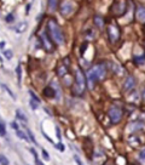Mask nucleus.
Returning <instances> with one entry per match:
<instances>
[{
	"label": "nucleus",
	"instance_id": "nucleus-1",
	"mask_svg": "<svg viewBox=\"0 0 145 165\" xmlns=\"http://www.w3.org/2000/svg\"><path fill=\"white\" fill-rule=\"evenodd\" d=\"M105 74H106V67H105L104 63H99V64L92 67L87 72V84H88V86L91 89H93L96 82L104 79Z\"/></svg>",
	"mask_w": 145,
	"mask_h": 165
},
{
	"label": "nucleus",
	"instance_id": "nucleus-2",
	"mask_svg": "<svg viewBox=\"0 0 145 165\" xmlns=\"http://www.w3.org/2000/svg\"><path fill=\"white\" fill-rule=\"evenodd\" d=\"M47 28L50 32V35L53 40L56 41L58 45H63L64 44V34H63L61 27L58 26V23L55 20H50L47 23Z\"/></svg>",
	"mask_w": 145,
	"mask_h": 165
},
{
	"label": "nucleus",
	"instance_id": "nucleus-3",
	"mask_svg": "<svg viewBox=\"0 0 145 165\" xmlns=\"http://www.w3.org/2000/svg\"><path fill=\"white\" fill-rule=\"evenodd\" d=\"M86 89V79L83 75L82 70L80 68H78L75 70V84L73 86V94L76 96H80L85 92Z\"/></svg>",
	"mask_w": 145,
	"mask_h": 165
},
{
	"label": "nucleus",
	"instance_id": "nucleus-4",
	"mask_svg": "<svg viewBox=\"0 0 145 165\" xmlns=\"http://www.w3.org/2000/svg\"><path fill=\"white\" fill-rule=\"evenodd\" d=\"M109 118L114 124H117L122 119V111L119 107H111L109 111Z\"/></svg>",
	"mask_w": 145,
	"mask_h": 165
},
{
	"label": "nucleus",
	"instance_id": "nucleus-5",
	"mask_svg": "<svg viewBox=\"0 0 145 165\" xmlns=\"http://www.w3.org/2000/svg\"><path fill=\"white\" fill-rule=\"evenodd\" d=\"M108 33H109V39L111 42H116L120 38V29L115 26V24H110L108 28Z\"/></svg>",
	"mask_w": 145,
	"mask_h": 165
},
{
	"label": "nucleus",
	"instance_id": "nucleus-6",
	"mask_svg": "<svg viewBox=\"0 0 145 165\" xmlns=\"http://www.w3.org/2000/svg\"><path fill=\"white\" fill-rule=\"evenodd\" d=\"M61 14L64 15V16H68V15H70L71 12H73V10H74V4L70 1V0H64L62 1V4H61Z\"/></svg>",
	"mask_w": 145,
	"mask_h": 165
},
{
	"label": "nucleus",
	"instance_id": "nucleus-7",
	"mask_svg": "<svg viewBox=\"0 0 145 165\" xmlns=\"http://www.w3.org/2000/svg\"><path fill=\"white\" fill-rule=\"evenodd\" d=\"M41 41H42V45H44V47H45V50L47 51V52H53V50H55V47H53V44H52V41L50 40V38H48V35L46 34V33H42L41 34Z\"/></svg>",
	"mask_w": 145,
	"mask_h": 165
},
{
	"label": "nucleus",
	"instance_id": "nucleus-8",
	"mask_svg": "<svg viewBox=\"0 0 145 165\" xmlns=\"http://www.w3.org/2000/svg\"><path fill=\"white\" fill-rule=\"evenodd\" d=\"M145 129V122H133L128 125V131L129 132H134V131H139V130H144Z\"/></svg>",
	"mask_w": 145,
	"mask_h": 165
},
{
	"label": "nucleus",
	"instance_id": "nucleus-9",
	"mask_svg": "<svg viewBox=\"0 0 145 165\" xmlns=\"http://www.w3.org/2000/svg\"><path fill=\"white\" fill-rule=\"evenodd\" d=\"M134 85H135V79H134V77H133V75H129V77H127L126 82H124V91H131V90L134 87Z\"/></svg>",
	"mask_w": 145,
	"mask_h": 165
},
{
	"label": "nucleus",
	"instance_id": "nucleus-10",
	"mask_svg": "<svg viewBox=\"0 0 145 165\" xmlns=\"http://www.w3.org/2000/svg\"><path fill=\"white\" fill-rule=\"evenodd\" d=\"M135 16H137V20L138 21H140V22H145V7L144 6H139V7L137 9Z\"/></svg>",
	"mask_w": 145,
	"mask_h": 165
},
{
	"label": "nucleus",
	"instance_id": "nucleus-11",
	"mask_svg": "<svg viewBox=\"0 0 145 165\" xmlns=\"http://www.w3.org/2000/svg\"><path fill=\"white\" fill-rule=\"evenodd\" d=\"M44 95H45V96H47V97H50V99L56 97V91H55L53 86L51 85V86L45 87V89H44Z\"/></svg>",
	"mask_w": 145,
	"mask_h": 165
},
{
	"label": "nucleus",
	"instance_id": "nucleus-12",
	"mask_svg": "<svg viewBox=\"0 0 145 165\" xmlns=\"http://www.w3.org/2000/svg\"><path fill=\"white\" fill-rule=\"evenodd\" d=\"M27 28H28V23L27 22H21L15 27V30H16V33H24L27 30Z\"/></svg>",
	"mask_w": 145,
	"mask_h": 165
},
{
	"label": "nucleus",
	"instance_id": "nucleus-13",
	"mask_svg": "<svg viewBox=\"0 0 145 165\" xmlns=\"http://www.w3.org/2000/svg\"><path fill=\"white\" fill-rule=\"evenodd\" d=\"M51 85L53 86V89H55V91H56V99H57V100H59V99H61V87H59L58 82H51Z\"/></svg>",
	"mask_w": 145,
	"mask_h": 165
},
{
	"label": "nucleus",
	"instance_id": "nucleus-14",
	"mask_svg": "<svg viewBox=\"0 0 145 165\" xmlns=\"http://www.w3.org/2000/svg\"><path fill=\"white\" fill-rule=\"evenodd\" d=\"M58 5V0H48V10L50 11H55L57 9Z\"/></svg>",
	"mask_w": 145,
	"mask_h": 165
},
{
	"label": "nucleus",
	"instance_id": "nucleus-15",
	"mask_svg": "<svg viewBox=\"0 0 145 165\" xmlns=\"http://www.w3.org/2000/svg\"><path fill=\"white\" fill-rule=\"evenodd\" d=\"M94 24L98 27V28H103V26H104V21H103V18L101 17V16H96L94 17Z\"/></svg>",
	"mask_w": 145,
	"mask_h": 165
},
{
	"label": "nucleus",
	"instance_id": "nucleus-16",
	"mask_svg": "<svg viewBox=\"0 0 145 165\" xmlns=\"http://www.w3.org/2000/svg\"><path fill=\"white\" fill-rule=\"evenodd\" d=\"M138 158H139V162H140L142 164H145V147L139 151V153H138Z\"/></svg>",
	"mask_w": 145,
	"mask_h": 165
},
{
	"label": "nucleus",
	"instance_id": "nucleus-17",
	"mask_svg": "<svg viewBox=\"0 0 145 165\" xmlns=\"http://www.w3.org/2000/svg\"><path fill=\"white\" fill-rule=\"evenodd\" d=\"M17 136L20 137V139H22V140H24V141H29V139L27 137V135H25V132H23V131H21V130H17Z\"/></svg>",
	"mask_w": 145,
	"mask_h": 165
},
{
	"label": "nucleus",
	"instance_id": "nucleus-18",
	"mask_svg": "<svg viewBox=\"0 0 145 165\" xmlns=\"http://www.w3.org/2000/svg\"><path fill=\"white\" fill-rule=\"evenodd\" d=\"M65 74H67V66H64V67L62 66V67L58 69V75H59V77H64Z\"/></svg>",
	"mask_w": 145,
	"mask_h": 165
},
{
	"label": "nucleus",
	"instance_id": "nucleus-19",
	"mask_svg": "<svg viewBox=\"0 0 145 165\" xmlns=\"http://www.w3.org/2000/svg\"><path fill=\"white\" fill-rule=\"evenodd\" d=\"M38 107H39V102L32 99V100H30V108L35 111V109H38Z\"/></svg>",
	"mask_w": 145,
	"mask_h": 165
},
{
	"label": "nucleus",
	"instance_id": "nucleus-20",
	"mask_svg": "<svg viewBox=\"0 0 145 165\" xmlns=\"http://www.w3.org/2000/svg\"><path fill=\"white\" fill-rule=\"evenodd\" d=\"M113 67H114V70H115L117 74H121V73L124 72V69H122L119 64H116V63H114V64H113Z\"/></svg>",
	"mask_w": 145,
	"mask_h": 165
},
{
	"label": "nucleus",
	"instance_id": "nucleus-21",
	"mask_svg": "<svg viewBox=\"0 0 145 165\" xmlns=\"http://www.w3.org/2000/svg\"><path fill=\"white\" fill-rule=\"evenodd\" d=\"M1 87H2V89H4V90H5V91H6V92H7V94H9V95H10L11 97H12V99H16V97H15V95L12 94V91H11V90H10V89H9V87H7L6 85L1 84Z\"/></svg>",
	"mask_w": 145,
	"mask_h": 165
},
{
	"label": "nucleus",
	"instance_id": "nucleus-22",
	"mask_svg": "<svg viewBox=\"0 0 145 165\" xmlns=\"http://www.w3.org/2000/svg\"><path fill=\"white\" fill-rule=\"evenodd\" d=\"M6 135V127L5 124L0 123V136H5Z\"/></svg>",
	"mask_w": 145,
	"mask_h": 165
},
{
	"label": "nucleus",
	"instance_id": "nucleus-23",
	"mask_svg": "<svg viewBox=\"0 0 145 165\" xmlns=\"http://www.w3.org/2000/svg\"><path fill=\"white\" fill-rule=\"evenodd\" d=\"M4 56H5L7 60H11V58H12V51H11V50H6V51H4Z\"/></svg>",
	"mask_w": 145,
	"mask_h": 165
},
{
	"label": "nucleus",
	"instance_id": "nucleus-24",
	"mask_svg": "<svg viewBox=\"0 0 145 165\" xmlns=\"http://www.w3.org/2000/svg\"><path fill=\"white\" fill-rule=\"evenodd\" d=\"M7 164H9L7 158L4 157V155H0V165H7Z\"/></svg>",
	"mask_w": 145,
	"mask_h": 165
},
{
	"label": "nucleus",
	"instance_id": "nucleus-25",
	"mask_svg": "<svg viewBox=\"0 0 145 165\" xmlns=\"http://www.w3.org/2000/svg\"><path fill=\"white\" fill-rule=\"evenodd\" d=\"M27 134H28V136H29V139L34 142V144H38V142H36V140H35V137H34V135L32 134V131L30 130H27Z\"/></svg>",
	"mask_w": 145,
	"mask_h": 165
},
{
	"label": "nucleus",
	"instance_id": "nucleus-26",
	"mask_svg": "<svg viewBox=\"0 0 145 165\" xmlns=\"http://www.w3.org/2000/svg\"><path fill=\"white\" fill-rule=\"evenodd\" d=\"M16 70H17V78H18V82H21V79H22V69H21V66H18Z\"/></svg>",
	"mask_w": 145,
	"mask_h": 165
},
{
	"label": "nucleus",
	"instance_id": "nucleus-27",
	"mask_svg": "<svg viewBox=\"0 0 145 165\" xmlns=\"http://www.w3.org/2000/svg\"><path fill=\"white\" fill-rule=\"evenodd\" d=\"M29 94H30V96H32V99H33V100H35V101L40 102V99H39V97H38V96H36V95H35V94H34V92H33L32 90L29 91Z\"/></svg>",
	"mask_w": 145,
	"mask_h": 165
},
{
	"label": "nucleus",
	"instance_id": "nucleus-28",
	"mask_svg": "<svg viewBox=\"0 0 145 165\" xmlns=\"http://www.w3.org/2000/svg\"><path fill=\"white\" fill-rule=\"evenodd\" d=\"M17 117H18L20 119H22V120H24V122H27V118H25V117H24V115L22 114V113H21V111H17Z\"/></svg>",
	"mask_w": 145,
	"mask_h": 165
},
{
	"label": "nucleus",
	"instance_id": "nucleus-29",
	"mask_svg": "<svg viewBox=\"0 0 145 165\" xmlns=\"http://www.w3.org/2000/svg\"><path fill=\"white\" fill-rule=\"evenodd\" d=\"M42 157H44L46 160H48V159H50V155L47 154V152H46L45 149H42Z\"/></svg>",
	"mask_w": 145,
	"mask_h": 165
},
{
	"label": "nucleus",
	"instance_id": "nucleus-30",
	"mask_svg": "<svg viewBox=\"0 0 145 165\" xmlns=\"http://www.w3.org/2000/svg\"><path fill=\"white\" fill-rule=\"evenodd\" d=\"M30 153L35 157V159H38V154H36V152H35V149H34V148H30Z\"/></svg>",
	"mask_w": 145,
	"mask_h": 165
},
{
	"label": "nucleus",
	"instance_id": "nucleus-31",
	"mask_svg": "<svg viewBox=\"0 0 145 165\" xmlns=\"http://www.w3.org/2000/svg\"><path fill=\"white\" fill-rule=\"evenodd\" d=\"M57 148L61 151V152H64V146H63L62 143H58L57 144Z\"/></svg>",
	"mask_w": 145,
	"mask_h": 165
},
{
	"label": "nucleus",
	"instance_id": "nucleus-32",
	"mask_svg": "<svg viewBox=\"0 0 145 165\" xmlns=\"http://www.w3.org/2000/svg\"><path fill=\"white\" fill-rule=\"evenodd\" d=\"M11 126H12V129H16V130H18V124L17 123H11Z\"/></svg>",
	"mask_w": 145,
	"mask_h": 165
},
{
	"label": "nucleus",
	"instance_id": "nucleus-33",
	"mask_svg": "<svg viewBox=\"0 0 145 165\" xmlns=\"http://www.w3.org/2000/svg\"><path fill=\"white\" fill-rule=\"evenodd\" d=\"M74 158H75V160H76V163H78V164H82V162H81V160H80V158H79V157H78V155H75V157H74Z\"/></svg>",
	"mask_w": 145,
	"mask_h": 165
},
{
	"label": "nucleus",
	"instance_id": "nucleus-34",
	"mask_svg": "<svg viewBox=\"0 0 145 165\" xmlns=\"http://www.w3.org/2000/svg\"><path fill=\"white\" fill-rule=\"evenodd\" d=\"M86 47H87V44H82V46H81V54H83V52H85Z\"/></svg>",
	"mask_w": 145,
	"mask_h": 165
},
{
	"label": "nucleus",
	"instance_id": "nucleus-35",
	"mask_svg": "<svg viewBox=\"0 0 145 165\" xmlns=\"http://www.w3.org/2000/svg\"><path fill=\"white\" fill-rule=\"evenodd\" d=\"M56 131H57V137L61 140V131H59V129H58V127H56Z\"/></svg>",
	"mask_w": 145,
	"mask_h": 165
},
{
	"label": "nucleus",
	"instance_id": "nucleus-36",
	"mask_svg": "<svg viewBox=\"0 0 145 165\" xmlns=\"http://www.w3.org/2000/svg\"><path fill=\"white\" fill-rule=\"evenodd\" d=\"M5 45H6V44H5V41H0V49H4V47H5Z\"/></svg>",
	"mask_w": 145,
	"mask_h": 165
},
{
	"label": "nucleus",
	"instance_id": "nucleus-37",
	"mask_svg": "<svg viewBox=\"0 0 145 165\" xmlns=\"http://www.w3.org/2000/svg\"><path fill=\"white\" fill-rule=\"evenodd\" d=\"M12 18H13V17H12V15H9V17H6V21H7V22H11Z\"/></svg>",
	"mask_w": 145,
	"mask_h": 165
},
{
	"label": "nucleus",
	"instance_id": "nucleus-38",
	"mask_svg": "<svg viewBox=\"0 0 145 165\" xmlns=\"http://www.w3.org/2000/svg\"><path fill=\"white\" fill-rule=\"evenodd\" d=\"M143 96H144V99H145V90H144V94H143Z\"/></svg>",
	"mask_w": 145,
	"mask_h": 165
}]
</instances>
